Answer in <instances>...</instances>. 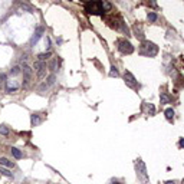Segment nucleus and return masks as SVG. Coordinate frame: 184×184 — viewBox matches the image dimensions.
I'll use <instances>...</instances> for the list:
<instances>
[{"label":"nucleus","instance_id":"nucleus-1","mask_svg":"<svg viewBox=\"0 0 184 184\" xmlns=\"http://www.w3.org/2000/svg\"><path fill=\"white\" fill-rule=\"evenodd\" d=\"M85 10L86 13L89 14H104V6H102V0H89L86 4H85Z\"/></svg>","mask_w":184,"mask_h":184},{"label":"nucleus","instance_id":"nucleus-2","mask_svg":"<svg viewBox=\"0 0 184 184\" xmlns=\"http://www.w3.org/2000/svg\"><path fill=\"white\" fill-rule=\"evenodd\" d=\"M158 52V48L155 43L152 42H148V40H143L141 43V53L145 55V56H155Z\"/></svg>","mask_w":184,"mask_h":184},{"label":"nucleus","instance_id":"nucleus-3","mask_svg":"<svg viewBox=\"0 0 184 184\" xmlns=\"http://www.w3.org/2000/svg\"><path fill=\"white\" fill-rule=\"evenodd\" d=\"M118 50L124 55H131L134 52V46L127 39H121V40H118Z\"/></svg>","mask_w":184,"mask_h":184},{"label":"nucleus","instance_id":"nucleus-4","mask_svg":"<svg viewBox=\"0 0 184 184\" xmlns=\"http://www.w3.org/2000/svg\"><path fill=\"white\" fill-rule=\"evenodd\" d=\"M22 72H23V83H22V86H26L28 83H29V81H30V76H32V72H33V69L29 66V65H23V68H22Z\"/></svg>","mask_w":184,"mask_h":184},{"label":"nucleus","instance_id":"nucleus-5","mask_svg":"<svg viewBox=\"0 0 184 184\" xmlns=\"http://www.w3.org/2000/svg\"><path fill=\"white\" fill-rule=\"evenodd\" d=\"M33 68H35V71H36L37 74V78H43L45 74H46V63L45 62H40V61H36L35 62V65H33Z\"/></svg>","mask_w":184,"mask_h":184},{"label":"nucleus","instance_id":"nucleus-6","mask_svg":"<svg viewBox=\"0 0 184 184\" xmlns=\"http://www.w3.org/2000/svg\"><path fill=\"white\" fill-rule=\"evenodd\" d=\"M124 79H125V83H127L128 86H131V88H135V86H137V79H135V76L131 74L130 71H125Z\"/></svg>","mask_w":184,"mask_h":184},{"label":"nucleus","instance_id":"nucleus-7","mask_svg":"<svg viewBox=\"0 0 184 184\" xmlns=\"http://www.w3.org/2000/svg\"><path fill=\"white\" fill-rule=\"evenodd\" d=\"M137 171L140 173V176H141L144 180H147V168H145L144 161H141V160L137 161Z\"/></svg>","mask_w":184,"mask_h":184},{"label":"nucleus","instance_id":"nucleus-8","mask_svg":"<svg viewBox=\"0 0 184 184\" xmlns=\"http://www.w3.org/2000/svg\"><path fill=\"white\" fill-rule=\"evenodd\" d=\"M43 33H45V28L39 26V28L36 29V32H35V35H33V36H32V39H30V43H32V45H35L37 40L42 37V35H43Z\"/></svg>","mask_w":184,"mask_h":184},{"label":"nucleus","instance_id":"nucleus-9","mask_svg":"<svg viewBox=\"0 0 184 184\" xmlns=\"http://www.w3.org/2000/svg\"><path fill=\"white\" fill-rule=\"evenodd\" d=\"M19 88H20V86H19L17 83H14L13 81H9L7 85H6V91H7L9 94H12V92H17Z\"/></svg>","mask_w":184,"mask_h":184},{"label":"nucleus","instance_id":"nucleus-10","mask_svg":"<svg viewBox=\"0 0 184 184\" xmlns=\"http://www.w3.org/2000/svg\"><path fill=\"white\" fill-rule=\"evenodd\" d=\"M0 165H3V167H7V168H12L14 164H13L12 161H9L6 157H1V158H0Z\"/></svg>","mask_w":184,"mask_h":184},{"label":"nucleus","instance_id":"nucleus-11","mask_svg":"<svg viewBox=\"0 0 184 184\" xmlns=\"http://www.w3.org/2000/svg\"><path fill=\"white\" fill-rule=\"evenodd\" d=\"M55 81H56V75H55V74H50L49 76H48V78H46V82H45V83H46V86L49 88V86H52V85L55 83Z\"/></svg>","mask_w":184,"mask_h":184},{"label":"nucleus","instance_id":"nucleus-12","mask_svg":"<svg viewBox=\"0 0 184 184\" xmlns=\"http://www.w3.org/2000/svg\"><path fill=\"white\" fill-rule=\"evenodd\" d=\"M52 56V53L50 52H45V53H39L37 55V61H40V62H45L46 59H49Z\"/></svg>","mask_w":184,"mask_h":184},{"label":"nucleus","instance_id":"nucleus-13","mask_svg":"<svg viewBox=\"0 0 184 184\" xmlns=\"http://www.w3.org/2000/svg\"><path fill=\"white\" fill-rule=\"evenodd\" d=\"M30 122H32V125L33 127H36L40 124V118H39V114H33L32 116H30Z\"/></svg>","mask_w":184,"mask_h":184},{"label":"nucleus","instance_id":"nucleus-14","mask_svg":"<svg viewBox=\"0 0 184 184\" xmlns=\"http://www.w3.org/2000/svg\"><path fill=\"white\" fill-rule=\"evenodd\" d=\"M160 102H161V104H170V102H171V98H170L167 94H161V95H160Z\"/></svg>","mask_w":184,"mask_h":184},{"label":"nucleus","instance_id":"nucleus-15","mask_svg":"<svg viewBox=\"0 0 184 184\" xmlns=\"http://www.w3.org/2000/svg\"><path fill=\"white\" fill-rule=\"evenodd\" d=\"M10 151H12V154H13V157H14V158H17V160L23 157V154H22V151H20L19 148H14V147H13V148H12V150H10Z\"/></svg>","mask_w":184,"mask_h":184},{"label":"nucleus","instance_id":"nucleus-16","mask_svg":"<svg viewBox=\"0 0 184 184\" xmlns=\"http://www.w3.org/2000/svg\"><path fill=\"white\" fill-rule=\"evenodd\" d=\"M134 32H135V36L140 37L141 40H144V35H143V30H141V28H138V25H135V26H134Z\"/></svg>","mask_w":184,"mask_h":184},{"label":"nucleus","instance_id":"nucleus-17","mask_svg":"<svg viewBox=\"0 0 184 184\" xmlns=\"http://www.w3.org/2000/svg\"><path fill=\"white\" fill-rule=\"evenodd\" d=\"M164 115H165V118H167L168 121H171V119L174 118V111L171 110V108H167V110L164 111Z\"/></svg>","mask_w":184,"mask_h":184},{"label":"nucleus","instance_id":"nucleus-18","mask_svg":"<svg viewBox=\"0 0 184 184\" xmlns=\"http://www.w3.org/2000/svg\"><path fill=\"white\" fill-rule=\"evenodd\" d=\"M20 72H22V68H20L19 65H16V66H13V68L10 69V75H12V76H17Z\"/></svg>","mask_w":184,"mask_h":184},{"label":"nucleus","instance_id":"nucleus-19","mask_svg":"<svg viewBox=\"0 0 184 184\" xmlns=\"http://www.w3.org/2000/svg\"><path fill=\"white\" fill-rule=\"evenodd\" d=\"M56 69H58V61H56V59H53V61H52V62L49 63V71H50V72L53 74V72H55Z\"/></svg>","mask_w":184,"mask_h":184},{"label":"nucleus","instance_id":"nucleus-20","mask_svg":"<svg viewBox=\"0 0 184 184\" xmlns=\"http://www.w3.org/2000/svg\"><path fill=\"white\" fill-rule=\"evenodd\" d=\"M0 173L3 174V176H6V177H9V178H13V174L7 170V168H4V167H0Z\"/></svg>","mask_w":184,"mask_h":184},{"label":"nucleus","instance_id":"nucleus-21","mask_svg":"<svg viewBox=\"0 0 184 184\" xmlns=\"http://www.w3.org/2000/svg\"><path fill=\"white\" fill-rule=\"evenodd\" d=\"M102 6H104V12H110L112 9V4L110 1H107V0H102Z\"/></svg>","mask_w":184,"mask_h":184},{"label":"nucleus","instance_id":"nucleus-22","mask_svg":"<svg viewBox=\"0 0 184 184\" xmlns=\"http://www.w3.org/2000/svg\"><path fill=\"white\" fill-rule=\"evenodd\" d=\"M110 76H111V78H116V76H119V74H118V69H116L115 66H112V68H111Z\"/></svg>","mask_w":184,"mask_h":184},{"label":"nucleus","instance_id":"nucleus-23","mask_svg":"<svg viewBox=\"0 0 184 184\" xmlns=\"http://www.w3.org/2000/svg\"><path fill=\"white\" fill-rule=\"evenodd\" d=\"M20 7L23 9V10H26V12H29V13H33V9L29 6V4H26V3H22L20 4Z\"/></svg>","mask_w":184,"mask_h":184},{"label":"nucleus","instance_id":"nucleus-24","mask_svg":"<svg viewBox=\"0 0 184 184\" xmlns=\"http://www.w3.org/2000/svg\"><path fill=\"white\" fill-rule=\"evenodd\" d=\"M0 134H1V135H7V134H9V128H7L6 125H1V127H0Z\"/></svg>","mask_w":184,"mask_h":184},{"label":"nucleus","instance_id":"nucleus-25","mask_svg":"<svg viewBox=\"0 0 184 184\" xmlns=\"http://www.w3.org/2000/svg\"><path fill=\"white\" fill-rule=\"evenodd\" d=\"M148 20L150 22H155L157 20V14L155 13H148Z\"/></svg>","mask_w":184,"mask_h":184},{"label":"nucleus","instance_id":"nucleus-26","mask_svg":"<svg viewBox=\"0 0 184 184\" xmlns=\"http://www.w3.org/2000/svg\"><path fill=\"white\" fill-rule=\"evenodd\" d=\"M4 82H6V75H4V74H0V88L4 85Z\"/></svg>","mask_w":184,"mask_h":184},{"label":"nucleus","instance_id":"nucleus-27","mask_svg":"<svg viewBox=\"0 0 184 184\" xmlns=\"http://www.w3.org/2000/svg\"><path fill=\"white\" fill-rule=\"evenodd\" d=\"M148 112H150V115H154V112H155V108H154V105H148Z\"/></svg>","mask_w":184,"mask_h":184},{"label":"nucleus","instance_id":"nucleus-28","mask_svg":"<svg viewBox=\"0 0 184 184\" xmlns=\"http://www.w3.org/2000/svg\"><path fill=\"white\" fill-rule=\"evenodd\" d=\"M180 145H181V147H184V140H180Z\"/></svg>","mask_w":184,"mask_h":184},{"label":"nucleus","instance_id":"nucleus-29","mask_svg":"<svg viewBox=\"0 0 184 184\" xmlns=\"http://www.w3.org/2000/svg\"><path fill=\"white\" fill-rule=\"evenodd\" d=\"M165 184H176L174 181H165Z\"/></svg>","mask_w":184,"mask_h":184},{"label":"nucleus","instance_id":"nucleus-30","mask_svg":"<svg viewBox=\"0 0 184 184\" xmlns=\"http://www.w3.org/2000/svg\"><path fill=\"white\" fill-rule=\"evenodd\" d=\"M112 184H119V183H112Z\"/></svg>","mask_w":184,"mask_h":184}]
</instances>
